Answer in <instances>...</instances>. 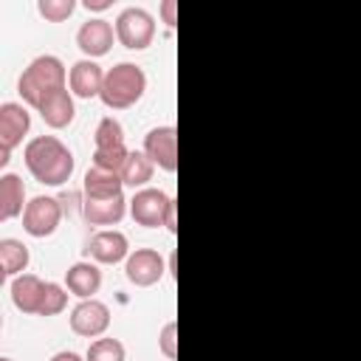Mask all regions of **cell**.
<instances>
[{
  "label": "cell",
  "mask_w": 361,
  "mask_h": 361,
  "mask_svg": "<svg viewBox=\"0 0 361 361\" xmlns=\"http://www.w3.org/2000/svg\"><path fill=\"white\" fill-rule=\"evenodd\" d=\"M25 166L42 186H62L73 175V152L56 138V135H37L23 149Z\"/></svg>",
  "instance_id": "obj_1"
},
{
  "label": "cell",
  "mask_w": 361,
  "mask_h": 361,
  "mask_svg": "<svg viewBox=\"0 0 361 361\" xmlns=\"http://www.w3.org/2000/svg\"><path fill=\"white\" fill-rule=\"evenodd\" d=\"M65 82H68V73H65L62 59L45 54V56L31 59L28 68L20 73V79H17V93L23 96L25 104L39 107L45 96H51V93H56V90H65Z\"/></svg>",
  "instance_id": "obj_2"
},
{
  "label": "cell",
  "mask_w": 361,
  "mask_h": 361,
  "mask_svg": "<svg viewBox=\"0 0 361 361\" xmlns=\"http://www.w3.org/2000/svg\"><path fill=\"white\" fill-rule=\"evenodd\" d=\"M147 90V76L141 71V65L135 62H118L104 73V85H102V102L110 110H127L133 107Z\"/></svg>",
  "instance_id": "obj_3"
},
{
  "label": "cell",
  "mask_w": 361,
  "mask_h": 361,
  "mask_svg": "<svg viewBox=\"0 0 361 361\" xmlns=\"http://www.w3.org/2000/svg\"><path fill=\"white\" fill-rule=\"evenodd\" d=\"M155 37V20L149 11L130 6L116 17V39L130 51H144Z\"/></svg>",
  "instance_id": "obj_4"
},
{
  "label": "cell",
  "mask_w": 361,
  "mask_h": 361,
  "mask_svg": "<svg viewBox=\"0 0 361 361\" xmlns=\"http://www.w3.org/2000/svg\"><path fill=\"white\" fill-rule=\"evenodd\" d=\"M62 203L59 197H51V195H37L28 200L25 212H23V228L25 234L31 237H51L62 220Z\"/></svg>",
  "instance_id": "obj_5"
},
{
  "label": "cell",
  "mask_w": 361,
  "mask_h": 361,
  "mask_svg": "<svg viewBox=\"0 0 361 361\" xmlns=\"http://www.w3.org/2000/svg\"><path fill=\"white\" fill-rule=\"evenodd\" d=\"M172 197L161 189H138L130 200V217L144 228H158L166 223Z\"/></svg>",
  "instance_id": "obj_6"
},
{
  "label": "cell",
  "mask_w": 361,
  "mask_h": 361,
  "mask_svg": "<svg viewBox=\"0 0 361 361\" xmlns=\"http://www.w3.org/2000/svg\"><path fill=\"white\" fill-rule=\"evenodd\" d=\"M144 152L158 169L175 172L178 169V130L172 124L152 127L144 138Z\"/></svg>",
  "instance_id": "obj_7"
},
{
  "label": "cell",
  "mask_w": 361,
  "mask_h": 361,
  "mask_svg": "<svg viewBox=\"0 0 361 361\" xmlns=\"http://www.w3.org/2000/svg\"><path fill=\"white\" fill-rule=\"evenodd\" d=\"M110 327V307L99 299H82L71 310V330L82 338H96Z\"/></svg>",
  "instance_id": "obj_8"
},
{
  "label": "cell",
  "mask_w": 361,
  "mask_h": 361,
  "mask_svg": "<svg viewBox=\"0 0 361 361\" xmlns=\"http://www.w3.org/2000/svg\"><path fill=\"white\" fill-rule=\"evenodd\" d=\"M85 257H90L93 262H102V265H116V262H127L130 257V243L121 231L116 228H104V231H96L87 245H85Z\"/></svg>",
  "instance_id": "obj_9"
},
{
  "label": "cell",
  "mask_w": 361,
  "mask_h": 361,
  "mask_svg": "<svg viewBox=\"0 0 361 361\" xmlns=\"http://www.w3.org/2000/svg\"><path fill=\"white\" fill-rule=\"evenodd\" d=\"M124 276L135 288H149L164 276V259L155 248H135L124 262Z\"/></svg>",
  "instance_id": "obj_10"
},
{
  "label": "cell",
  "mask_w": 361,
  "mask_h": 361,
  "mask_svg": "<svg viewBox=\"0 0 361 361\" xmlns=\"http://www.w3.org/2000/svg\"><path fill=\"white\" fill-rule=\"evenodd\" d=\"M113 37H116L113 25L107 20H102V17H93V20H87V23L79 25L76 45H79V51L87 59H96V56H104L113 48Z\"/></svg>",
  "instance_id": "obj_11"
},
{
  "label": "cell",
  "mask_w": 361,
  "mask_h": 361,
  "mask_svg": "<svg viewBox=\"0 0 361 361\" xmlns=\"http://www.w3.org/2000/svg\"><path fill=\"white\" fill-rule=\"evenodd\" d=\"M28 130H31L28 110L17 102H3L0 104V147L14 149L17 144H23Z\"/></svg>",
  "instance_id": "obj_12"
},
{
  "label": "cell",
  "mask_w": 361,
  "mask_h": 361,
  "mask_svg": "<svg viewBox=\"0 0 361 361\" xmlns=\"http://www.w3.org/2000/svg\"><path fill=\"white\" fill-rule=\"evenodd\" d=\"M104 73L93 59H79L71 73H68V85H71V93L79 96V99H93V96H102V85H104Z\"/></svg>",
  "instance_id": "obj_13"
},
{
  "label": "cell",
  "mask_w": 361,
  "mask_h": 361,
  "mask_svg": "<svg viewBox=\"0 0 361 361\" xmlns=\"http://www.w3.org/2000/svg\"><path fill=\"white\" fill-rule=\"evenodd\" d=\"M124 212H127L124 195L107 197V200L85 197V203H82V217H85L90 226H116V223H121Z\"/></svg>",
  "instance_id": "obj_14"
},
{
  "label": "cell",
  "mask_w": 361,
  "mask_h": 361,
  "mask_svg": "<svg viewBox=\"0 0 361 361\" xmlns=\"http://www.w3.org/2000/svg\"><path fill=\"white\" fill-rule=\"evenodd\" d=\"M65 285H68V290H71L73 296H79V299H93V293L102 288V271H99L93 262H87V259L73 262V265L65 271Z\"/></svg>",
  "instance_id": "obj_15"
},
{
  "label": "cell",
  "mask_w": 361,
  "mask_h": 361,
  "mask_svg": "<svg viewBox=\"0 0 361 361\" xmlns=\"http://www.w3.org/2000/svg\"><path fill=\"white\" fill-rule=\"evenodd\" d=\"M37 113L42 116V121L51 130H62V127H68L73 121V113H76L73 96L68 90H56V93H51V96L42 99V104L37 107Z\"/></svg>",
  "instance_id": "obj_16"
},
{
  "label": "cell",
  "mask_w": 361,
  "mask_h": 361,
  "mask_svg": "<svg viewBox=\"0 0 361 361\" xmlns=\"http://www.w3.org/2000/svg\"><path fill=\"white\" fill-rule=\"evenodd\" d=\"M25 186L14 172L0 175V220H14L25 212Z\"/></svg>",
  "instance_id": "obj_17"
},
{
  "label": "cell",
  "mask_w": 361,
  "mask_h": 361,
  "mask_svg": "<svg viewBox=\"0 0 361 361\" xmlns=\"http://www.w3.org/2000/svg\"><path fill=\"white\" fill-rule=\"evenodd\" d=\"M42 288H45V282L39 276H34V274L14 276V282H11V302H14V307L23 310V313H37L39 310V299H42Z\"/></svg>",
  "instance_id": "obj_18"
},
{
  "label": "cell",
  "mask_w": 361,
  "mask_h": 361,
  "mask_svg": "<svg viewBox=\"0 0 361 361\" xmlns=\"http://www.w3.org/2000/svg\"><path fill=\"white\" fill-rule=\"evenodd\" d=\"M82 186H85V197L107 200V197H118V195H121L124 180H121V175H116V172H107V169L93 166V169L85 172V183H82Z\"/></svg>",
  "instance_id": "obj_19"
},
{
  "label": "cell",
  "mask_w": 361,
  "mask_h": 361,
  "mask_svg": "<svg viewBox=\"0 0 361 361\" xmlns=\"http://www.w3.org/2000/svg\"><path fill=\"white\" fill-rule=\"evenodd\" d=\"M28 245L14 240V237H3L0 240V265H3V276H20L28 268Z\"/></svg>",
  "instance_id": "obj_20"
},
{
  "label": "cell",
  "mask_w": 361,
  "mask_h": 361,
  "mask_svg": "<svg viewBox=\"0 0 361 361\" xmlns=\"http://www.w3.org/2000/svg\"><path fill=\"white\" fill-rule=\"evenodd\" d=\"M152 172H155V164L147 158V152L141 149H130V155H127V164H124V169H121V180H124V186H144L147 180H152Z\"/></svg>",
  "instance_id": "obj_21"
},
{
  "label": "cell",
  "mask_w": 361,
  "mask_h": 361,
  "mask_svg": "<svg viewBox=\"0 0 361 361\" xmlns=\"http://www.w3.org/2000/svg\"><path fill=\"white\" fill-rule=\"evenodd\" d=\"M96 149H116V147H124V127L113 118V116H104L99 124H96Z\"/></svg>",
  "instance_id": "obj_22"
},
{
  "label": "cell",
  "mask_w": 361,
  "mask_h": 361,
  "mask_svg": "<svg viewBox=\"0 0 361 361\" xmlns=\"http://www.w3.org/2000/svg\"><path fill=\"white\" fill-rule=\"evenodd\" d=\"M65 305H68V293H65V288L56 285V282H45L37 316H56V313L65 310Z\"/></svg>",
  "instance_id": "obj_23"
},
{
  "label": "cell",
  "mask_w": 361,
  "mask_h": 361,
  "mask_svg": "<svg viewBox=\"0 0 361 361\" xmlns=\"http://www.w3.org/2000/svg\"><path fill=\"white\" fill-rule=\"evenodd\" d=\"M85 361H124V344L118 338H96L87 347Z\"/></svg>",
  "instance_id": "obj_24"
},
{
  "label": "cell",
  "mask_w": 361,
  "mask_h": 361,
  "mask_svg": "<svg viewBox=\"0 0 361 361\" xmlns=\"http://www.w3.org/2000/svg\"><path fill=\"white\" fill-rule=\"evenodd\" d=\"M127 155H130V149H127V147H116V149H96V152H93V166L121 175V169H124V164H127Z\"/></svg>",
  "instance_id": "obj_25"
},
{
  "label": "cell",
  "mask_w": 361,
  "mask_h": 361,
  "mask_svg": "<svg viewBox=\"0 0 361 361\" xmlns=\"http://www.w3.org/2000/svg\"><path fill=\"white\" fill-rule=\"evenodd\" d=\"M73 8H76L73 0H39V3H37V11H39L48 23H62V20H68V17L73 14Z\"/></svg>",
  "instance_id": "obj_26"
},
{
  "label": "cell",
  "mask_w": 361,
  "mask_h": 361,
  "mask_svg": "<svg viewBox=\"0 0 361 361\" xmlns=\"http://www.w3.org/2000/svg\"><path fill=\"white\" fill-rule=\"evenodd\" d=\"M175 336H178V324H175V322H169V324L161 330V338H158L161 353H164L166 358H178V344H175Z\"/></svg>",
  "instance_id": "obj_27"
},
{
  "label": "cell",
  "mask_w": 361,
  "mask_h": 361,
  "mask_svg": "<svg viewBox=\"0 0 361 361\" xmlns=\"http://www.w3.org/2000/svg\"><path fill=\"white\" fill-rule=\"evenodd\" d=\"M175 212H178V203L172 200V203H169V212H166V223H164V226H166L172 234L178 231V217H175Z\"/></svg>",
  "instance_id": "obj_28"
},
{
  "label": "cell",
  "mask_w": 361,
  "mask_h": 361,
  "mask_svg": "<svg viewBox=\"0 0 361 361\" xmlns=\"http://www.w3.org/2000/svg\"><path fill=\"white\" fill-rule=\"evenodd\" d=\"M79 200V195H59V203H62V212H73V203Z\"/></svg>",
  "instance_id": "obj_29"
},
{
  "label": "cell",
  "mask_w": 361,
  "mask_h": 361,
  "mask_svg": "<svg viewBox=\"0 0 361 361\" xmlns=\"http://www.w3.org/2000/svg\"><path fill=\"white\" fill-rule=\"evenodd\" d=\"M51 361H85V358L76 355V353H71V350H62V353H56Z\"/></svg>",
  "instance_id": "obj_30"
},
{
  "label": "cell",
  "mask_w": 361,
  "mask_h": 361,
  "mask_svg": "<svg viewBox=\"0 0 361 361\" xmlns=\"http://www.w3.org/2000/svg\"><path fill=\"white\" fill-rule=\"evenodd\" d=\"M85 8H87V11H104V8H110V3H104V0H99V3L87 0V3H85Z\"/></svg>",
  "instance_id": "obj_31"
},
{
  "label": "cell",
  "mask_w": 361,
  "mask_h": 361,
  "mask_svg": "<svg viewBox=\"0 0 361 361\" xmlns=\"http://www.w3.org/2000/svg\"><path fill=\"white\" fill-rule=\"evenodd\" d=\"M8 155H11V149H6V147H0V166H6V164L11 161Z\"/></svg>",
  "instance_id": "obj_32"
},
{
  "label": "cell",
  "mask_w": 361,
  "mask_h": 361,
  "mask_svg": "<svg viewBox=\"0 0 361 361\" xmlns=\"http://www.w3.org/2000/svg\"><path fill=\"white\" fill-rule=\"evenodd\" d=\"M0 361H11V358H0Z\"/></svg>",
  "instance_id": "obj_33"
}]
</instances>
